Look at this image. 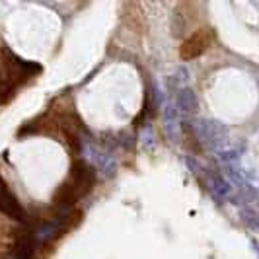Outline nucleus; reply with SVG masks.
<instances>
[{
    "mask_svg": "<svg viewBox=\"0 0 259 259\" xmlns=\"http://www.w3.org/2000/svg\"><path fill=\"white\" fill-rule=\"evenodd\" d=\"M212 41H214V31L210 27L197 29L193 35H189L183 41L182 49H180V57H182L183 61L197 59V57H201L212 45Z\"/></svg>",
    "mask_w": 259,
    "mask_h": 259,
    "instance_id": "obj_4",
    "label": "nucleus"
},
{
    "mask_svg": "<svg viewBox=\"0 0 259 259\" xmlns=\"http://www.w3.org/2000/svg\"><path fill=\"white\" fill-rule=\"evenodd\" d=\"M195 135H197V141L201 146H207V148H219L226 137H228V129L219 123V121H212V119H201L193 125Z\"/></svg>",
    "mask_w": 259,
    "mask_h": 259,
    "instance_id": "obj_2",
    "label": "nucleus"
},
{
    "mask_svg": "<svg viewBox=\"0 0 259 259\" xmlns=\"http://www.w3.org/2000/svg\"><path fill=\"white\" fill-rule=\"evenodd\" d=\"M0 212H4L8 219L20 222V224H27L29 222V214L24 208V205L18 201V197L12 193L10 185L4 182V178L0 176Z\"/></svg>",
    "mask_w": 259,
    "mask_h": 259,
    "instance_id": "obj_3",
    "label": "nucleus"
},
{
    "mask_svg": "<svg viewBox=\"0 0 259 259\" xmlns=\"http://www.w3.org/2000/svg\"><path fill=\"white\" fill-rule=\"evenodd\" d=\"M164 125H166V131H168L169 141L178 143V107L174 105H166V111H164Z\"/></svg>",
    "mask_w": 259,
    "mask_h": 259,
    "instance_id": "obj_7",
    "label": "nucleus"
},
{
    "mask_svg": "<svg viewBox=\"0 0 259 259\" xmlns=\"http://www.w3.org/2000/svg\"><path fill=\"white\" fill-rule=\"evenodd\" d=\"M90 150V158H92V166L96 169H102L107 178H113L117 174V164L113 160V156L109 154L107 150H102L98 146H88Z\"/></svg>",
    "mask_w": 259,
    "mask_h": 259,
    "instance_id": "obj_5",
    "label": "nucleus"
},
{
    "mask_svg": "<svg viewBox=\"0 0 259 259\" xmlns=\"http://www.w3.org/2000/svg\"><path fill=\"white\" fill-rule=\"evenodd\" d=\"M96 183H98V169L84 158L72 160L68 178L57 187V191L53 195V210L55 212L74 210L78 201H82L94 191Z\"/></svg>",
    "mask_w": 259,
    "mask_h": 259,
    "instance_id": "obj_1",
    "label": "nucleus"
},
{
    "mask_svg": "<svg viewBox=\"0 0 259 259\" xmlns=\"http://www.w3.org/2000/svg\"><path fill=\"white\" fill-rule=\"evenodd\" d=\"M176 104L180 107V111L185 115H195L199 111V100L191 88H182L178 98H176Z\"/></svg>",
    "mask_w": 259,
    "mask_h": 259,
    "instance_id": "obj_6",
    "label": "nucleus"
}]
</instances>
